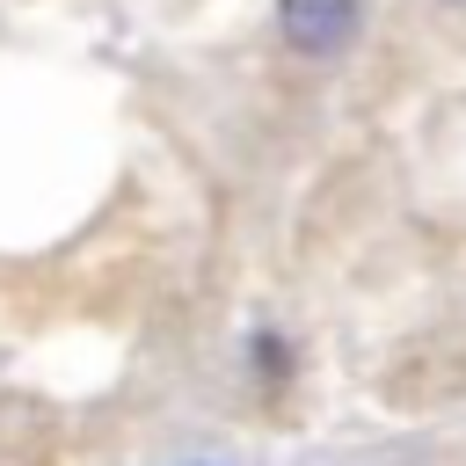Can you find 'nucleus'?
Wrapping results in <instances>:
<instances>
[{"label":"nucleus","mask_w":466,"mask_h":466,"mask_svg":"<svg viewBox=\"0 0 466 466\" xmlns=\"http://www.w3.org/2000/svg\"><path fill=\"white\" fill-rule=\"evenodd\" d=\"M197 466H218V459H197Z\"/></svg>","instance_id":"nucleus-2"},{"label":"nucleus","mask_w":466,"mask_h":466,"mask_svg":"<svg viewBox=\"0 0 466 466\" xmlns=\"http://www.w3.org/2000/svg\"><path fill=\"white\" fill-rule=\"evenodd\" d=\"M277 36L299 58H342L357 36V0H277Z\"/></svg>","instance_id":"nucleus-1"}]
</instances>
